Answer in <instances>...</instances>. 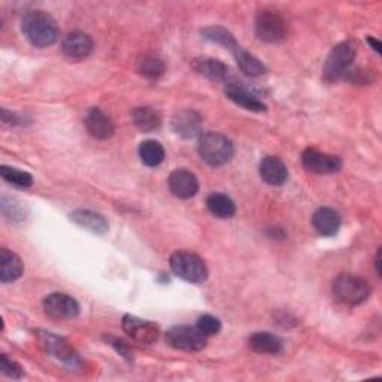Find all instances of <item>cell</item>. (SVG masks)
<instances>
[{"label": "cell", "instance_id": "cell-2", "mask_svg": "<svg viewBox=\"0 0 382 382\" xmlns=\"http://www.w3.org/2000/svg\"><path fill=\"white\" fill-rule=\"evenodd\" d=\"M198 154L209 166L218 168L233 157V144L221 133L208 131L198 139Z\"/></svg>", "mask_w": 382, "mask_h": 382}, {"label": "cell", "instance_id": "cell-6", "mask_svg": "<svg viewBox=\"0 0 382 382\" xmlns=\"http://www.w3.org/2000/svg\"><path fill=\"white\" fill-rule=\"evenodd\" d=\"M256 35L266 44H279L287 38V24L278 12L263 9L256 16Z\"/></svg>", "mask_w": 382, "mask_h": 382}, {"label": "cell", "instance_id": "cell-31", "mask_svg": "<svg viewBox=\"0 0 382 382\" xmlns=\"http://www.w3.org/2000/svg\"><path fill=\"white\" fill-rule=\"evenodd\" d=\"M197 328L208 338L220 333L221 323L218 318H215L213 315H203V317L197 320Z\"/></svg>", "mask_w": 382, "mask_h": 382}, {"label": "cell", "instance_id": "cell-12", "mask_svg": "<svg viewBox=\"0 0 382 382\" xmlns=\"http://www.w3.org/2000/svg\"><path fill=\"white\" fill-rule=\"evenodd\" d=\"M38 338H39L42 348L48 354H51L56 358L64 363H69V364H74L78 360L74 348L63 338H59L54 333H49V331H39Z\"/></svg>", "mask_w": 382, "mask_h": 382}, {"label": "cell", "instance_id": "cell-15", "mask_svg": "<svg viewBox=\"0 0 382 382\" xmlns=\"http://www.w3.org/2000/svg\"><path fill=\"white\" fill-rule=\"evenodd\" d=\"M260 176L271 186H282L288 178L286 163L275 156L264 157L260 163Z\"/></svg>", "mask_w": 382, "mask_h": 382}, {"label": "cell", "instance_id": "cell-17", "mask_svg": "<svg viewBox=\"0 0 382 382\" xmlns=\"http://www.w3.org/2000/svg\"><path fill=\"white\" fill-rule=\"evenodd\" d=\"M201 126H202L201 115L193 109H184L178 112L172 120V127L176 135L187 139L194 138L197 133L201 131Z\"/></svg>", "mask_w": 382, "mask_h": 382}, {"label": "cell", "instance_id": "cell-3", "mask_svg": "<svg viewBox=\"0 0 382 382\" xmlns=\"http://www.w3.org/2000/svg\"><path fill=\"white\" fill-rule=\"evenodd\" d=\"M333 294L341 303L357 306L368 301L371 296V286L360 276L342 273L333 282Z\"/></svg>", "mask_w": 382, "mask_h": 382}, {"label": "cell", "instance_id": "cell-19", "mask_svg": "<svg viewBox=\"0 0 382 382\" xmlns=\"http://www.w3.org/2000/svg\"><path fill=\"white\" fill-rule=\"evenodd\" d=\"M193 69L212 81H227L230 76L228 66L217 59H196L193 61Z\"/></svg>", "mask_w": 382, "mask_h": 382}, {"label": "cell", "instance_id": "cell-22", "mask_svg": "<svg viewBox=\"0 0 382 382\" xmlns=\"http://www.w3.org/2000/svg\"><path fill=\"white\" fill-rule=\"evenodd\" d=\"M131 121L144 133L156 131L161 126V119L159 112L149 106H139L136 109H133Z\"/></svg>", "mask_w": 382, "mask_h": 382}, {"label": "cell", "instance_id": "cell-13", "mask_svg": "<svg viewBox=\"0 0 382 382\" xmlns=\"http://www.w3.org/2000/svg\"><path fill=\"white\" fill-rule=\"evenodd\" d=\"M169 189L178 198H190L198 191L197 176L186 169H178L169 176Z\"/></svg>", "mask_w": 382, "mask_h": 382}, {"label": "cell", "instance_id": "cell-21", "mask_svg": "<svg viewBox=\"0 0 382 382\" xmlns=\"http://www.w3.org/2000/svg\"><path fill=\"white\" fill-rule=\"evenodd\" d=\"M226 94L231 102H235L236 105H239L241 108H243L246 111H253V112H264L266 111V105L260 101V99L243 87L228 86L226 89Z\"/></svg>", "mask_w": 382, "mask_h": 382}, {"label": "cell", "instance_id": "cell-26", "mask_svg": "<svg viewBox=\"0 0 382 382\" xmlns=\"http://www.w3.org/2000/svg\"><path fill=\"white\" fill-rule=\"evenodd\" d=\"M138 72L148 78V79H159L164 71H166V66H164V61L154 56V54H144L138 59Z\"/></svg>", "mask_w": 382, "mask_h": 382}, {"label": "cell", "instance_id": "cell-35", "mask_svg": "<svg viewBox=\"0 0 382 382\" xmlns=\"http://www.w3.org/2000/svg\"><path fill=\"white\" fill-rule=\"evenodd\" d=\"M375 266H376V273L381 276V248L376 253V257H375Z\"/></svg>", "mask_w": 382, "mask_h": 382}, {"label": "cell", "instance_id": "cell-23", "mask_svg": "<svg viewBox=\"0 0 382 382\" xmlns=\"http://www.w3.org/2000/svg\"><path fill=\"white\" fill-rule=\"evenodd\" d=\"M206 206L212 215L217 218H231L236 212L235 202L226 194L212 193L206 198Z\"/></svg>", "mask_w": 382, "mask_h": 382}, {"label": "cell", "instance_id": "cell-14", "mask_svg": "<svg viewBox=\"0 0 382 382\" xmlns=\"http://www.w3.org/2000/svg\"><path fill=\"white\" fill-rule=\"evenodd\" d=\"M86 127L93 138L101 141L109 139L115 131L112 120L99 108H93L89 111L86 117Z\"/></svg>", "mask_w": 382, "mask_h": 382}, {"label": "cell", "instance_id": "cell-29", "mask_svg": "<svg viewBox=\"0 0 382 382\" xmlns=\"http://www.w3.org/2000/svg\"><path fill=\"white\" fill-rule=\"evenodd\" d=\"M0 175L8 182L15 187L20 189H29L33 186V176L24 171L9 168V166H2L0 168Z\"/></svg>", "mask_w": 382, "mask_h": 382}, {"label": "cell", "instance_id": "cell-1", "mask_svg": "<svg viewBox=\"0 0 382 382\" xmlns=\"http://www.w3.org/2000/svg\"><path fill=\"white\" fill-rule=\"evenodd\" d=\"M21 30L26 39L38 48L53 45L59 39L56 20L44 11H29L21 21Z\"/></svg>", "mask_w": 382, "mask_h": 382}, {"label": "cell", "instance_id": "cell-27", "mask_svg": "<svg viewBox=\"0 0 382 382\" xmlns=\"http://www.w3.org/2000/svg\"><path fill=\"white\" fill-rule=\"evenodd\" d=\"M164 148L157 141H145L139 146V157L149 168H157L164 160Z\"/></svg>", "mask_w": 382, "mask_h": 382}, {"label": "cell", "instance_id": "cell-24", "mask_svg": "<svg viewBox=\"0 0 382 382\" xmlns=\"http://www.w3.org/2000/svg\"><path fill=\"white\" fill-rule=\"evenodd\" d=\"M250 346L258 354H278L282 350V342L268 331H258L250 338Z\"/></svg>", "mask_w": 382, "mask_h": 382}, {"label": "cell", "instance_id": "cell-18", "mask_svg": "<svg viewBox=\"0 0 382 382\" xmlns=\"http://www.w3.org/2000/svg\"><path fill=\"white\" fill-rule=\"evenodd\" d=\"M24 264L15 253L2 248L0 250V281L14 282L23 275Z\"/></svg>", "mask_w": 382, "mask_h": 382}, {"label": "cell", "instance_id": "cell-4", "mask_svg": "<svg viewBox=\"0 0 382 382\" xmlns=\"http://www.w3.org/2000/svg\"><path fill=\"white\" fill-rule=\"evenodd\" d=\"M357 48L354 42L346 41L341 42L331 49L326 63L323 68V75L324 79L327 81H339L342 78H346V75L350 74L351 66L356 60Z\"/></svg>", "mask_w": 382, "mask_h": 382}, {"label": "cell", "instance_id": "cell-11", "mask_svg": "<svg viewBox=\"0 0 382 382\" xmlns=\"http://www.w3.org/2000/svg\"><path fill=\"white\" fill-rule=\"evenodd\" d=\"M94 48V42L90 35L84 31H74L66 36L61 49L63 54L71 60H84L87 59Z\"/></svg>", "mask_w": 382, "mask_h": 382}, {"label": "cell", "instance_id": "cell-32", "mask_svg": "<svg viewBox=\"0 0 382 382\" xmlns=\"http://www.w3.org/2000/svg\"><path fill=\"white\" fill-rule=\"evenodd\" d=\"M0 372H2L4 375L12 378V379H20L24 373L23 368L20 366L19 363L11 360L9 357L6 356H0Z\"/></svg>", "mask_w": 382, "mask_h": 382}, {"label": "cell", "instance_id": "cell-30", "mask_svg": "<svg viewBox=\"0 0 382 382\" xmlns=\"http://www.w3.org/2000/svg\"><path fill=\"white\" fill-rule=\"evenodd\" d=\"M2 212L5 217H8L12 221H21L26 218V209L24 206L16 202L15 198H9V197H2Z\"/></svg>", "mask_w": 382, "mask_h": 382}, {"label": "cell", "instance_id": "cell-28", "mask_svg": "<svg viewBox=\"0 0 382 382\" xmlns=\"http://www.w3.org/2000/svg\"><path fill=\"white\" fill-rule=\"evenodd\" d=\"M202 36L206 41H211L213 44H218V45L230 49L231 53L239 48V44L236 42L235 36L223 27H206L202 30Z\"/></svg>", "mask_w": 382, "mask_h": 382}, {"label": "cell", "instance_id": "cell-25", "mask_svg": "<svg viewBox=\"0 0 382 382\" xmlns=\"http://www.w3.org/2000/svg\"><path fill=\"white\" fill-rule=\"evenodd\" d=\"M236 61L239 64L241 71L248 75V76H260L263 74H266V66L253 54H250L245 49H242L241 46L233 51Z\"/></svg>", "mask_w": 382, "mask_h": 382}, {"label": "cell", "instance_id": "cell-34", "mask_svg": "<svg viewBox=\"0 0 382 382\" xmlns=\"http://www.w3.org/2000/svg\"><path fill=\"white\" fill-rule=\"evenodd\" d=\"M368 42H369V45H372V48L375 49V51L378 53V54H381L382 53V45H381V42L379 41H376L375 38H368Z\"/></svg>", "mask_w": 382, "mask_h": 382}, {"label": "cell", "instance_id": "cell-33", "mask_svg": "<svg viewBox=\"0 0 382 382\" xmlns=\"http://www.w3.org/2000/svg\"><path fill=\"white\" fill-rule=\"evenodd\" d=\"M106 341L112 345L114 350L117 351L120 356H123L127 361H133V353H131V350H130V346H129L123 339L108 336Z\"/></svg>", "mask_w": 382, "mask_h": 382}, {"label": "cell", "instance_id": "cell-5", "mask_svg": "<svg viewBox=\"0 0 382 382\" xmlns=\"http://www.w3.org/2000/svg\"><path fill=\"white\" fill-rule=\"evenodd\" d=\"M172 272L193 284H202L208 279V268L205 261L194 253L190 251H176L171 257Z\"/></svg>", "mask_w": 382, "mask_h": 382}, {"label": "cell", "instance_id": "cell-9", "mask_svg": "<svg viewBox=\"0 0 382 382\" xmlns=\"http://www.w3.org/2000/svg\"><path fill=\"white\" fill-rule=\"evenodd\" d=\"M123 328L133 341L141 345H151L157 342L160 336V328L154 323L133 317V315H124Z\"/></svg>", "mask_w": 382, "mask_h": 382}, {"label": "cell", "instance_id": "cell-8", "mask_svg": "<svg viewBox=\"0 0 382 382\" xmlns=\"http://www.w3.org/2000/svg\"><path fill=\"white\" fill-rule=\"evenodd\" d=\"M302 163L308 172L317 175H328L341 171L342 160L338 156H331L309 148L302 154Z\"/></svg>", "mask_w": 382, "mask_h": 382}, {"label": "cell", "instance_id": "cell-7", "mask_svg": "<svg viewBox=\"0 0 382 382\" xmlns=\"http://www.w3.org/2000/svg\"><path fill=\"white\" fill-rule=\"evenodd\" d=\"M166 342L179 351L196 353L206 346V336L197 327L178 326L166 333Z\"/></svg>", "mask_w": 382, "mask_h": 382}, {"label": "cell", "instance_id": "cell-16", "mask_svg": "<svg viewBox=\"0 0 382 382\" xmlns=\"http://www.w3.org/2000/svg\"><path fill=\"white\" fill-rule=\"evenodd\" d=\"M312 226L321 236H333L341 227V215L333 208H320L313 213Z\"/></svg>", "mask_w": 382, "mask_h": 382}, {"label": "cell", "instance_id": "cell-10", "mask_svg": "<svg viewBox=\"0 0 382 382\" xmlns=\"http://www.w3.org/2000/svg\"><path fill=\"white\" fill-rule=\"evenodd\" d=\"M44 311L53 318L71 320L79 313V305L74 297L68 294L54 293L45 297Z\"/></svg>", "mask_w": 382, "mask_h": 382}, {"label": "cell", "instance_id": "cell-20", "mask_svg": "<svg viewBox=\"0 0 382 382\" xmlns=\"http://www.w3.org/2000/svg\"><path fill=\"white\" fill-rule=\"evenodd\" d=\"M71 218L78 226L84 227V228L93 231V233H97V235L106 233L108 228H109L108 221L102 217L101 213L89 211V209H79V211L72 212L71 213Z\"/></svg>", "mask_w": 382, "mask_h": 382}]
</instances>
